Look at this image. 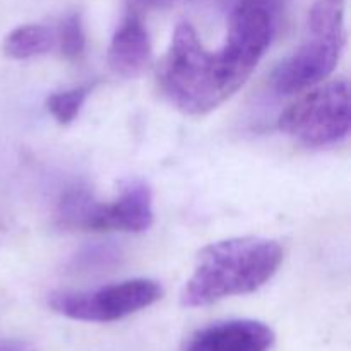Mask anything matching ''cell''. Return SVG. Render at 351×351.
<instances>
[{
    "label": "cell",
    "instance_id": "cell-14",
    "mask_svg": "<svg viewBox=\"0 0 351 351\" xmlns=\"http://www.w3.org/2000/svg\"><path fill=\"white\" fill-rule=\"evenodd\" d=\"M0 351H36L34 345L24 339H0Z\"/></svg>",
    "mask_w": 351,
    "mask_h": 351
},
{
    "label": "cell",
    "instance_id": "cell-9",
    "mask_svg": "<svg viewBox=\"0 0 351 351\" xmlns=\"http://www.w3.org/2000/svg\"><path fill=\"white\" fill-rule=\"evenodd\" d=\"M151 60V41L143 21L129 14L112 38L108 65L117 75L134 79L143 74Z\"/></svg>",
    "mask_w": 351,
    "mask_h": 351
},
{
    "label": "cell",
    "instance_id": "cell-7",
    "mask_svg": "<svg viewBox=\"0 0 351 351\" xmlns=\"http://www.w3.org/2000/svg\"><path fill=\"white\" fill-rule=\"evenodd\" d=\"M153 192L143 180L123 185L112 202L93 199L82 230L86 232H146L153 225Z\"/></svg>",
    "mask_w": 351,
    "mask_h": 351
},
{
    "label": "cell",
    "instance_id": "cell-4",
    "mask_svg": "<svg viewBox=\"0 0 351 351\" xmlns=\"http://www.w3.org/2000/svg\"><path fill=\"white\" fill-rule=\"evenodd\" d=\"M281 132L308 147L339 143L350 132V84L336 79L288 106L278 120Z\"/></svg>",
    "mask_w": 351,
    "mask_h": 351
},
{
    "label": "cell",
    "instance_id": "cell-6",
    "mask_svg": "<svg viewBox=\"0 0 351 351\" xmlns=\"http://www.w3.org/2000/svg\"><path fill=\"white\" fill-rule=\"evenodd\" d=\"M345 40L308 36L273 72L274 91L293 95L328 79L338 65Z\"/></svg>",
    "mask_w": 351,
    "mask_h": 351
},
{
    "label": "cell",
    "instance_id": "cell-8",
    "mask_svg": "<svg viewBox=\"0 0 351 351\" xmlns=\"http://www.w3.org/2000/svg\"><path fill=\"white\" fill-rule=\"evenodd\" d=\"M274 332L267 324L250 319L223 321L194 332L184 351H267Z\"/></svg>",
    "mask_w": 351,
    "mask_h": 351
},
{
    "label": "cell",
    "instance_id": "cell-10",
    "mask_svg": "<svg viewBox=\"0 0 351 351\" xmlns=\"http://www.w3.org/2000/svg\"><path fill=\"white\" fill-rule=\"evenodd\" d=\"M55 45V31L45 24H26L7 34L3 50L16 60L40 57Z\"/></svg>",
    "mask_w": 351,
    "mask_h": 351
},
{
    "label": "cell",
    "instance_id": "cell-1",
    "mask_svg": "<svg viewBox=\"0 0 351 351\" xmlns=\"http://www.w3.org/2000/svg\"><path fill=\"white\" fill-rule=\"evenodd\" d=\"M283 263L276 240L239 237L211 243L199 252L195 267L182 290L184 307H208L223 298L254 293Z\"/></svg>",
    "mask_w": 351,
    "mask_h": 351
},
{
    "label": "cell",
    "instance_id": "cell-13",
    "mask_svg": "<svg viewBox=\"0 0 351 351\" xmlns=\"http://www.w3.org/2000/svg\"><path fill=\"white\" fill-rule=\"evenodd\" d=\"M55 41H58L62 55L69 60H77L82 57L86 48V33L79 14H71L62 21L55 33Z\"/></svg>",
    "mask_w": 351,
    "mask_h": 351
},
{
    "label": "cell",
    "instance_id": "cell-2",
    "mask_svg": "<svg viewBox=\"0 0 351 351\" xmlns=\"http://www.w3.org/2000/svg\"><path fill=\"white\" fill-rule=\"evenodd\" d=\"M158 81L168 101L187 115H206L226 101L215 55L189 23L178 24L161 62Z\"/></svg>",
    "mask_w": 351,
    "mask_h": 351
},
{
    "label": "cell",
    "instance_id": "cell-12",
    "mask_svg": "<svg viewBox=\"0 0 351 351\" xmlns=\"http://www.w3.org/2000/svg\"><path fill=\"white\" fill-rule=\"evenodd\" d=\"M120 257H122V252L113 243L89 245L75 254V257H72L71 269H74L75 273H99V271L117 266L120 263Z\"/></svg>",
    "mask_w": 351,
    "mask_h": 351
},
{
    "label": "cell",
    "instance_id": "cell-11",
    "mask_svg": "<svg viewBox=\"0 0 351 351\" xmlns=\"http://www.w3.org/2000/svg\"><path fill=\"white\" fill-rule=\"evenodd\" d=\"M89 91H91L89 86H79V88L53 93L47 98V110L58 123L67 125L79 117L86 99H88Z\"/></svg>",
    "mask_w": 351,
    "mask_h": 351
},
{
    "label": "cell",
    "instance_id": "cell-3",
    "mask_svg": "<svg viewBox=\"0 0 351 351\" xmlns=\"http://www.w3.org/2000/svg\"><path fill=\"white\" fill-rule=\"evenodd\" d=\"M280 0H239L228 34L215 55L216 72L226 99L235 95L256 71L276 33Z\"/></svg>",
    "mask_w": 351,
    "mask_h": 351
},
{
    "label": "cell",
    "instance_id": "cell-5",
    "mask_svg": "<svg viewBox=\"0 0 351 351\" xmlns=\"http://www.w3.org/2000/svg\"><path fill=\"white\" fill-rule=\"evenodd\" d=\"M163 297L158 281L147 278L120 281L89 291H55L48 297L51 311L82 322H115L151 307Z\"/></svg>",
    "mask_w": 351,
    "mask_h": 351
}]
</instances>
